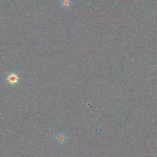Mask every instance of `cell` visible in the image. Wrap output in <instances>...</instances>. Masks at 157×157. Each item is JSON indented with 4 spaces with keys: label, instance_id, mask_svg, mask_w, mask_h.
I'll return each mask as SVG.
<instances>
[{
    "label": "cell",
    "instance_id": "6da1fadb",
    "mask_svg": "<svg viewBox=\"0 0 157 157\" xmlns=\"http://www.w3.org/2000/svg\"><path fill=\"white\" fill-rule=\"evenodd\" d=\"M20 79L19 75L17 72H10L6 78V80L7 82V83L10 85H16L18 80Z\"/></svg>",
    "mask_w": 157,
    "mask_h": 157
},
{
    "label": "cell",
    "instance_id": "7a4b0ae2",
    "mask_svg": "<svg viewBox=\"0 0 157 157\" xmlns=\"http://www.w3.org/2000/svg\"><path fill=\"white\" fill-rule=\"evenodd\" d=\"M67 139H68V137L67 134L63 131L59 132V133L57 134L56 136V140L58 142V144H59V145H63L64 143H66Z\"/></svg>",
    "mask_w": 157,
    "mask_h": 157
},
{
    "label": "cell",
    "instance_id": "3957f363",
    "mask_svg": "<svg viewBox=\"0 0 157 157\" xmlns=\"http://www.w3.org/2000/svg\"><path fill=\"white\" fill-rule=\"evenodd\" d=\"M72 0H61V6L63 9H68L71 8L72 6Z\"/></svg>",
    "mask_w": 157,
    "mask_h": 157
}]
</instances>
